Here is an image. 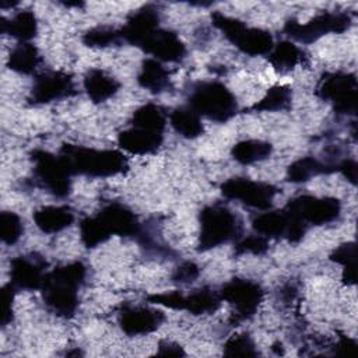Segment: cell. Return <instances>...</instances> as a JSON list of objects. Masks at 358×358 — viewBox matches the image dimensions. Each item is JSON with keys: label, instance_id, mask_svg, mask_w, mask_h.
Returning <instances> with one entry per match:
<instances>
[{"label": "cell", "instance_id": "cell-1", "mask_svg": "<svg viewBox=\"0 0 358 358\" xmlns=\"http://www.w3.org/2000/svg\"><path fill=\"white\" fill-rule=\"evenodd\" d=\"M87 277L83 262H71L48 271L39 289L45 305L57 316L70 319L78 308V289Z\"/></svg>", "mask_w": 358, "mask_h": 358}, {"label": "cell", "instance_id": "cell-2", "mask_svg": "<svg viewBox=\"0 0 358 358\" xmlns=\"http://www.w3.org/2000/svg\"><path fill=\"white\" fill-rule=\"evenodd\" d=\"M59 155L64 159L73 175L109 178L129 169L126 157L117 150H99L64 143L59 150Z\"/></svg>", "mask_w": 358, "mask_h": 358}, {"label": "cell", "instance_id": "cell-3", "mask_svg": "<svg viewBox=\"0 0 358 358\" xmlns=\"http://www.w3.org/2000/svg\"><path fill=\"white\" fill-rule=\"evenodd\" d=\"M197 252H207L221 245L236 242L243 235L242 220L227 206L213 203L199 213Z\"/></svg>", "mask_w": 358, "mask_h": 358}, {"label": "cell", "instance_id": "cell-4", "mask_svg": "<svg viewBox=\"0 0 358 358\" xmlns=\"http://www.w3.org/2000/svg\"><path fill=\"white\" fill-rule=\"evenodd\" d=\"M187 106L197 115L217 123H225L238 113L235 95L220 81H197L187 95Z\"/></svg>", "mask_w": 358, "mask_h": 358}, {"label": "cell", "instance_id": "cell-5", "mask_svg": "<svg viewBox=\"0 0 358 358\" xmlns=\"http://www.w3.org/2000/svg\"><path fill=\"white\" fill-rule=\"evenodd\" d=\"M213 25L242 53L249 56L268 55L274 46L273 36L268 31L255 27H248L238 18L225 15L220 11L211 13Z\"/></svg>", "mask_w": 358, "mask_h": 358}, {"label": "cell", "instance_id": "cell-6", "mask_svg": "<svg viewBox=\"0 0 358 358\" xmlns=\"http://www.w3.org/2000/svg\"><path fill=\"white\" fill-rule=\"evenodd\" d=\"M315 94L324 102L331 103L337 115L354 116L358 105V83L352 73L326 71L319 78Z\"/></svg>", "mask_w": 358, "mask_h": 358}, {"label": "cell", "instance_id": "cell-7", "mask_svg": "<svg viewBox=\"0 0 358 358\" xmlns=\"http://www.w3.org/2000/svg\"><path fill=\"white\" fill-rule=\"evenodd\" d=\"M34 164V178L42 189L50 194L64 199L71 192V176L67 164L57 154H52L46 150L35 148L29 154Z\"/></svg>", "mask_w": 358, "mask_h": 358}, {"label": "cell", "instance_id": "cell-8", "mask_svg": "<svg viewBox=\"0 0 358 358\" xmlns=\"http://www.w3.org/2000/svg\"><path fill=\"white\" fill-rule=\"evenodd\" d=\"M351 24L352 17L345 11H324L315 15L305 24L289 18L285 21L282 31L292 41L308 45L327 34H341L347 31Z\"/></svg>", "mask_w": 358, "mask_h": 358}, {"label": "cell", "instance_id": "cell-9", "mask_svg": "<svg viewBox=\"0 0 358 358\" xmlns=\"http://www.w3.org/2000/svg\"><path fill=\"white\" fill-rule=\"evenodd\" d=\"M218 292L221 299L228 302L234 309L231 317L232 324L250 319L264 298V291L260 284L239 277L225 282Z\"/></svg>", "mask_w": 358, "mask_h": 358}, {"label": "cell", "instance_id": "cell-10", "mask_svg": "<svg viewBox=\"0 0 358 358\" xmlns=\"http://www.w3.org/2000/svg\"><path fill=\"white\" fill-rule=\"evenodd\" d=\"M147 301L169 309L186 310L194 316L204 315V313H214L215 310L220 309L222 302L220 292L208 287L197 288L187 295H183L179 291L151 294L147 296Z\"/></svg>", "mask_w": 358, "mask_h": 358}, {"label": "cell", "instance_id": "cell-11", "mask_svg": "<svg viewBox=\"0 0 358 358\" xmlns=\"http://www.w3.org/2000/svg\"><path fill=\"white\" fill-rule=\"evenodd\" d=\"M284 210L294 218L312 225H324L336 221L341 214V203L336 197H316L301 194L291 199Z\"/></svg>", "mask_w": 358, "mask_h": 358}, {"label": "cell", "instance_id": "cell-12", "mask_svg": "<svg viewBox=\"0 0 358 358\" xmlns=\"http://www.w3.org/2000/svg\"><path fill=\"white\" fill-rule=\"evenodd\" d=\"M220 190L224 197L257 210L270 208L274 197L280 192L278 187L271 183L239 176L222 182Z\"/></svg>", "mask_w": 358, "mask_h": 358}, {"label": "cell", "instance_id": "cell-13", "mask_svg": "<svg viewBox=\"0 0 358 358\" xmlns=\"http://www.w3.org/2000/svg\"><path fill=\"white\" fill-rule=\"evenodd\" d=\"M77 94L73 77L64 71H45L36 76L28 96L32 105H46Z\"/></svg>", "mask_w": 358, "mask_h": 358}, {"label": "cell", "instance_id": "cell-14", "mask_svg": "<svg viewBox=\"0 0 358 358\" xmlns=\"http://www.w3.org/2000/svg\"><path fill=\"white\" fill-rule=\"evenodd\" d=\"M46 260L38 253L18 255L10 262V284L17 291H36L42 288L46 275Z\"/></svg>", "mask_w": 358, "mask_h": 358}, {"label": "cell", "instance_id": "cell-15", "mask_svg": "<svg viewBox=\"0 0 358 358\" xmlns=\"http://www.w3.org/2000/svg\"><path fill=\"white\" fill-rule=\"evenodd\" d=\"M165 322V313L159 309H154L143 305H120L117 313V323L127 336H145Z\"/></svg>", "mask_w": 358, "mask_h": 358}, {"label": "cell", "instance_id": "cell-16", "mask_svg": "<svg viewBox=\"0 0 358 358\" xmlns=\"http://www.w3.org/2000/svg\"><path fill=\"white\" fill-rule=\"evenodd\" d=\"M137 48L158 62L179 63L186 56V46L180 38L173 31L161 27L150 32Z\"/></svg>", "mask_w": 358, "mask_h": 358}, {"label": "cell", "instance_id": "cell-17", "mask_svg": "<svg viewBox=\"0 0 358 358\" xmlns=\"http://www.w3.org/2000/svg\"><path fill=\"white\" fill-rule=\"evenodd\" d=\"M95 215L103 224L110 236L117 235L137 239L143 229V224L138 221L137 215L127 206L119 201L106 203Z\"/></svg>", "mask_w": 358, "mask_h": 358}, {"label": "cell", "instance_id": "cell-18", "mask_svg": "<svg viewBox=\"0 0 358 358\" xmlns=\"http://www.w3.org/2000/svg\"><path fill=\"white\" fill-rule=\"evenodd\" d=\"M159 20L161 13L157 4H145L131 11L123 27L119 28L122 43L124 42L137 48L150 32L159 27Z\"/></svg>", "mask_w": 358, "mask_h": 358}, {"label": "cell", "instance_id": "cell-19", "mask_svg": "<svg viewBox=\"0 0 358 358\" xmlns=\"http://www.w3.org/2000/svg\"><path fill=\"white\" fill-rule=\"evenodd\" d=\"M164 143V133L130 126L117 134L119 147L133 155L155 154Z\"/></svg>", "mask_w": 358, "mask_h": 358}, {"label": "cell", "instance_id": "cell-20", "mask_svg": "<svg viewBox=\"0 0 358 358\" xmlns=\"http://www.w3.org/2000/svg\"><path fill=\"white\" fill-rule=\"evenodd\" d=\"M83 85L94 103L110 99L120 88V83L102 69H90L84 76Z\"/></svg>", "mask_w": 358, "mask_h": 358}, {"label": "cell", "instance_id": "cell-21", "mask_svg": "<svg viewBox=\"0 0 358 358\" xmlns=\"http://www.w3.org/2000/svg\"><path fill=\"white\" fill-rule=\"evenodd\" d=\"M32 218L43 234H56L74 222V211L69 206H43L34 211Z\"/></svg>", "mask_w": 358, "mask_h": 358}, {"label": "cell", "instance_id": "cell-22", "mask_svg": "<svg viewBox=\"0 0 358 358\" xmlns=\"http://www.w3.org/2000/svg\"><path fill=\"white\" fill-rule=\"evenodd\" d=\"M337 164L338 161L330 162V161H320L315 157H302L296 161H294L288 168L285 178L291 183H302L308 182L309 179L319 176V175H329L337 172Z\"/></svg>", "mask_w": 358, "mask_h": 358}, {"label": "cell", "instance_id": "cell-23", "mask_svg": "<svg viewBox=\"0 0 358 358\" xmlns=\"http://www.w3.org/2000/svg\"><path fill=\"white\" fill-rule=\"evenodd\" d=\"M137 83L151 94H162L173 88L169 71L155 59H145L137 74Z\"/></svg>", "mask_w": 358, "mask_h": 358}, {"label": "cell", "instance_id": "cell-24", "mask_svg": "<svg viewBox=\"0 0 358 358\" xmlns=\"http://www.w3.org/2000/svg\"><path fill=\"white\" fill-rule=\"evenodd\" d=\"M291 225L288 214L282 210L264 211L257 214L252 220V228L256 234L270 239V238H285Z\"/></svg>", "mask_w": 358, "mask_h": 358}, {"label": "cell", "instance_id": "cell-25", "mask_svg": "<svg viewBox=\"0 0 358 358\" xmlns=\"http://www.w3.org/2000/svg\"><path fill=\"white\" fill-rule=\"evenodd\" d=\"M0 31L20 42H29L38 32L36 17L31 10H21L11 18H0Z\"/></svg>", "mask_w": 358, "mask_h": 358}, {"label": "cell", "instance_id": "cell-26", "mask_svg": "<svg viewBox=\"0 0 358 358\" xmlns=\"http://www.w3.org/2000/svg\"><path fill=\"white\" fill-rule=\"evenodd\" d=\"M268 63L278 73H288L298 64L303 63L305 53L291 41H281L273 46L267 55Z\"/></svg>", "mask_w": 358, "mask_h": 358}, {"label": "cell", "instance_id": "cell-27", "mask_svg": "<svg viewBox=\"0 0 358 358\" xmlns=\"http://www.w3.org/2000/svg\"><path fill=\"white\" fill-rule=\"evenodd\" d=\"M41 60V55L35 45H32L31 42H20L10 52L7 66L10 70L18 74L29 76L35 73Z\"/></svg>", "mask_w": 358, "mask_h": 358}, {"label": "cell", "instance_id": "cell-28", "mask_svg": "<svg viewBox=\"0 0 358 358\" xmlns=\"http://www.w3.org/2000/svg\"><path fill=\"white\" fill-rule=\"evenodd\" d=\"M201 116L189 106H178L169 113L172 129L185 138H197L204 133Z\"/></svg>", "mask_w": 358, "mask_h": 358}, {"label": "cell", "instance_id": "cell-29", "mask_svg": "<svg viewBox=\"0 0 358 358\" xmlns=\"http://www.w3.org/2000/svg\"><path fill=\"white\" fill-rule=\"evenodd\" d=\"M271 152L273 145L268 141L249 138L238 141L231 150V157L241 165H250L267 159Z\"/></svg>", "mask_w": 358, "mask_h": 358}, {"label": "cell", "instance_id": "cell-30", "mask_svg": "<svg viewBox=\"0 0 358 358\" xmlns=\"http://www.w3.org/2000/svg\"><path fill=\"white\" fill-rule=\"evenodd\" d=\"M130 126L164 133L166 126V113L157 103H144L133 112Z\"/></svg>", "mask_w": 358, "mask_h": 358}, {"label": "cell", "instance_id": "cell-31", "mask_svg": "<svg viewBox=\"0 0 358 358\" xmlns=\"http://www.w3.org/2000/svg\"><path fill=\"white\" fill-rule=\"evenodd\" d=\"M292 103V90L288 85H273L264 96L257 101L250 110L255 112H281L288 110Z\"/></svg>", "mask_w": 358, "mask_h": 358}, {"label": "cell", "instance_id": "cell-32", "mask_svg": "<svg viewBox=\"0 0 358 358\" xmlns=\"http://www.w3.org/2000/svg\"><path fill=\"white\" fill-rule=\"evenodd\" d=\"M329 259L343 266L341 280L347 285L357 282V246L355 242H344L337 246L329 256Z\"/></svg>", "mask_w": 358, "mask_h": 358}, {"label": "cell", "instance_id": "cell-33", "mask_svg": "<svg viewBox=\"0 0 358 358\" xmlns=\"http://www.w3.org/2000/svg\"><path fill=\"white\" fill-rule=\"evenodd\" d=\"M80 236L85 248L92 249L106 242L110 235L96 215L85 217L80 222Z\"/></svg>", "mask_w": 358, "mask_h": 358}, {"label": "cell", "instance_id": "cell-34", "mask_svg": "<svg viewBox=\"0 0 358 358\" xmlns=\"http://www.w3.org/2000/svg\"><path fill=\"white\" fill-rule=\"evenodd\" d=\"M81 39H83V43L90 48H108V46H116L122 43L119 28H112L106 25L88 29Z\"/></svg>", "mask_w": 358, "mask_h": 358}, {"label": "cell", "instance_id": "cell-35", "mask_svg": "<svg viewBox=\"0 0 358 358\" xmlns=\"http://www.w3.org/2000/svg\"><path fill=\"white\" fill-rule=\"evenodd\" d=\"M24 232V224L18 214L13 211H1L0 214V238L6 245H14Z\"/></svg>", "mask_w": 358, "mask_h": 358}, {"label": "cell", "instance_id": "cell-36", "mask_svg": "<svg viewBox=\"0 0 358 358\" xmlns=\"http://www.w3.org/2000/svg\"><path fill=\"white\" fill-rule=\"evenodd\" d=\"M224 355L227 357H256L259 351L255 341L246 333L234 334L224 344Z\"/></svg>", "mask_w": 358, "mask_h": 358}, {"label": "cell", "instance_id": "cell-37", "mask_svg": "<svg viewBox=\"0 0 358 358\" xmlns=\"http://www.w3.org/2000/svg\"><path fill=\"white\" fill-rule=\"evenodd\" d=\"M268 250V239L255 234V235H249V236H242L235 242V248L234 252L236 256L241 255H264Z\"/></svg>", "mask_w": 358, "mask_h": 358}, {"label": "cell", "instance_id": "cell-38", "mask_svg": "<svg viewBox=\"0 0 358 358\" xmlns=\"http://www.w3.org/2000/svg\"><path fill=\"white\" fill-rule=\"evenodd\" d=\"M200 275V267L190 260L182 262L172 273L171 280L173 284L178 285H187L196 281V278Z\"/></svg>", "mask_w": 358, "mask_h": 358}, {"label": "cell", "instance_id": "cell-39", "mask_svg": "<svg viewBox=\"0 0 358 358\" xmlns=\"http://www.w3.org/2000/svg\"><path fill=\"white\" fill-rule=\"evenodd\" d=\"M17 289L10 284H4L1 287L0 294V323L3 327H6L13 320V303L15 298Z\"/></svg>", "mask_w": 358, "mask_h": 358}, {"label": "cell", "instance_id": "cell-40", "mask_svg": "<svg viewBox=\"0 0 358 358\" xmlns=\"http://www.w3.org/2000/svg\"><path fill=\"white\" fill-rule=\"evenodd\" d=\"M337 172L341 173L351 185H357L358 176V164L352 158H343L337 164Z\"/></svg>", "mask_w": 358, "mask_h": 358}, {"label": "cell", "instance_id": "cell-41", "mask_svg": "<svg viewBox=\"0 0 358 358\" xmlns=\"http://www.w3.org/2000/svg\"><path fill=\"white\" fill-rule=\"evenodd\" d=\"M357 341L348 336H338L337 343L334 344V354L337 355H354L357 352Z\"/></svg>", "mask_w": 358, "mask_h": 358}, {"label": "cell", "instance_id": "cell-42", "mask_svg": "<svg viewBox=\"0 0 358 358\" xmlns=\"http://www.w3.org/2000/svg\"><path fill=\"white\" fill-rule=\"evenodd\" d=\"M158 355H185V351L182 350V347L176 343H172V341H161L159 345H158V351H157Z\"/></svg>", "mask_w": 358, "mask_h": 358}, {"label": "cell", "instance_id": "cell-43", "mask_svg": "<svg viewBox=\"0 0 358 358\" xmlns=\"http://www.w3.org/2000/svg\"><path fill=\"white\" fill-rule=\"evenodd\" d=\"M15 4H18V1H8V0H0V7H1L3 10H6V8H10V7L15 6Z\"/></svg>", "mask_w": 358, "mask_h": 358}]
</instances>
